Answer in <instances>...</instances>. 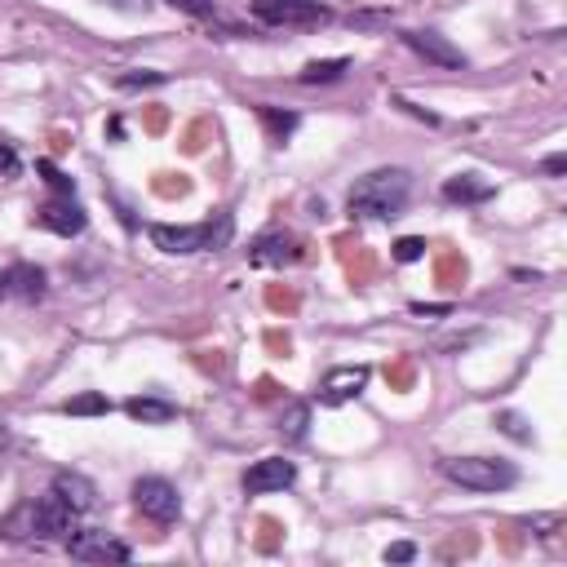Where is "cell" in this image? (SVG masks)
<instances>
[{
  "instance_id": "cell-1",
  "label": "cell",
  "mask_w": 567,
  "mask_h": 567,
  "mask_svg": "<svg viewBox=\"0 0 567 567\" xmlns=\"http://www.w3.org/2000/svg\"><path fill=\"white\" fill-rule=\"evenodd\" d=\"M408 199H412V173L408 168H372L346 195L350 217H372V221L399 217L408 208Z\"/></svg>"
},
{
  "instance_id": "cell-2",
  "label": "cell",
  "mask_w": 567,
  "mask_h": 567,
  "mask_svg": "<svg viewBox=\"0 0 567 567\" xmlns=\"http://www.w3.org/2000/svg\"><path fill=\"white\" fill-rule=\"evenodd\" d=\"M230 230H235V217L230 213H217L208 221H195V226H168V221H155L146 235L159 252L168 257H186V252H213V248H226L230 244Z\"/></svg>"
},
{
  "instance_id": "cell-3",
  "label": "cell",
  "mask_w": 567,
  "mask_h": 567,
  "mask_svg": "<svg viewBox=\"0 0 567 567\" xmlns=\"http://www.w3.org/2000/svg\"><path fill=\"white\" fill-rule=\"evenodd\" d=\"M439 470L465 492H505L518 483V470L501 456H447Z\"/></svg>"
},
{
  "instance_id": "cell-4",
  "label": "cell",
  "mask_w": 567,
  "mask_h": 567,
  "mask_svg": "<svg viewBox=\"0 0 567 567\" xmlns=\"http://www.w3.org/2000/svg\"><path fill=\"white\" fill-rule=\"evenodd\" d=\"M22 532L18 536H31V540H66L71 532H75V509L62 501V496H53V492H44L40 501H31L22 514Z\"/></svg>"
},
{
  "instance_id": "cell-5",
  "label": "cell",
  "mask_w": 567,
  "mask_h": 567,
  "mask_svg": "<svg viewBox=\"0 0 567 567\" xmlns=\"http://www.w3.org/2000/svg\"><path fill=\"white\" fill-rule=\"evenodd\" d=\"M252 18L266 27H323L332 9L319 0H252Z\"/></svg>"
},
{
  "instance_id": "cell-6",
  "label": "cell",
  "mask_w": 567,
  "mask_h": 567,
  "mask_svg": "<svg viewBox=\"0 0 567 567\" xmlns=\"http://www.w3.org/2000/svg\"><path fill=\"white\" fill-rule=\"evenodd\" d=\"M133 505H137L151 523H173V518H182V492H177L168 478H159V474H146V478L133 483Z\"/></svg>"
},
{
  "instance_id": "cell-7",
  "label": "cell",
  "mask_w": 567,
  "mask_h": 567,
  "mask_svg": "<svg viewBox=\"0 0 567 567\" xmlns=\"http://www.w3.org/2000/svg\"><path fill=\"white\" fill-rule=\"evenodd\" d=\"M66 554L71 558H80V563H128L133 558V549L124 545V540H115L111 532H102V527H75L66 540Z\"/></svg>"
},
{
  "instance_id": "cell-8",
  "label": "cell",
  "mask_w": 567,
  "mask_h": 567,
  "mask_svg": "<svg viewBox=\"0 0 567 567\" xmlns=\"http://www.w3.org/2000/svg\"><path fill=\"white\" fill-rule=\"evenodd\" d=\"M35 221H40L44 230L71 239V235H80V230L89 226V213H84V204H80L75 195H49V199L35 208Z\"/></svg>"
},
{
  "instance_id": "cell-9",
  "label": "cell",
  "mask_w": 567,
  "mask_h": 567,
  "mask_svg": "<svg viewBox=\"0 0 567 567\" xmlns=\"http://www.w3.org/2000/svg\"><path fill=\"white\" fill-rule=\"evenodd\" d=\"M49 292V275L35 261H13L0 270V301H40Z\"/></svg>"
},
{
  "instance_id": "cell-10",
  "label": "cell",
  "mask_w": 567,
  "mask_h": 567,
  "mask_svg": "<svg viewBox=\"0 0 567 567\" xmlns=\"http://www.w3.org/2000/svg\"><path fill=\"white\" fill-rule=\"evenodd\" d=\"M292 478H297V465H292L288 456H261V461H252V465L244 470V492H248V496L284 492V487H292Z\"/></svg>"
},
{
  "instance_id": "cell-11",
  "label": "cell",
  "mask_w": 567,
  "mask_h": 567,
  "mask_svg": "<svg viewBox=\"0 0 567 567\" xmlns=\"http://www.w3.org/2000/svg\"><path fill=\"white\" fill-rule=\"evenodd\" d=\"M403 44L416 53V58H425L430 66H443V71H461L470 58L447 40V35H439V31H403Z\"/></svg>"
},
{
  "instance_id": "cell-12",
  "label": "cell",
  "mask_w": 567,
  "mask_h": 567,
  "mask_svg": "<svg viewBox=\"0 0 567 567\" xmlns=\"http://www.w3.org/2000/svg\"><path fill=\"white\" fill-rule=\"evenodd\" d=\"M301 257V239L292 230H261L248 244V261L252 266H292Z\"/></svg>"
},
{
  "instance_id": "cell-13",
  "label": "cell",
  "mask_w": 567,
  "mask_h": 567,
  "mask_svg": "<svg viewBox=\"0 0 567 567\" xmlns=\"http://www.w3.org/2000/svg\"><path fill=\"white\" fill-rule=\"evenodd\" d=\"M363 385H368V368H363V363H346V368H332V372L323 377L319 399H323L328 408H337V403H350Z\"/></svg>"
},
{
  "instance_id": "cell-14",
  "label": "cell",
  "mask_w": 567,
  "mask_h": 567,
  "mask_svg": "<svg viewBox=\"0 0 567 567\" xmlns=\"http://www.w3.org/2000/svg\"><path fill=\"white\" fill-rule=\"evenodd\" d=\"M49 492H53V496H62L75 514H89V509L97 505V487H93L84 474H75V470H58V474H53V483H49Z\"/></svg>"
},
{
  "instance_id": "cell-15",
  "label": "cell",
  "mask_w": 567,
  "mask_h": 567,
  "mask_svg": "<svg viewBox=\"0 0 567 567\" xmlns=\"http://www.w3.org/2000/svg\"><path fill=\"white\" fill-rule=\"evenodd\" d=\"M443 199L447 204H487L492 199V182L478 173H456L443 182Z\"/></svg>"
},
{
  "instance_id": "cell-16",
  "label": "cell",
  "mask_w": 567,
  "mask_h": 567,
  "mask_svg": "<svg viewBox=\"0 0 567 567\" xmlns=\"http://www.w3.org/2000/svg\"><path fill=\"white\" fill-rule=\"evenodd\" d=\"M124 412H128L133 421H142V425H168V421H177V403H168V399H159V394H133V399L124 403Z\"/></svg>"
},
{
  "instance_id": "cell-17",
  "label": "cell",
  "mask_w": 567,
  "mask_h": 567,
  "mask_svg": "<svg viewBox=\"0 0 567 567\" xmlns=\"http://www.w3.org/2000/svg\"><path fill=\"white\" fill-rule=\"evenodd\" d=\"M350 71V58H319V62H306L297 71L301 84H328V80H341Z\"/></svg>"
},
{
  "instance_id": "cell-18",
  "label": "cell",
  "mask_w": 567,
  "mask_h": 567,
  "mask_svg": "<svg viewBox=\"0 0 567 567\" xmlns=\"http://www.w3.org/2000/svg\"><path fill=\"white\" fill-rule=\"evenodd\" d=\"M257 120L266 124V133H270V142H284L301 120H297V111H279V106H270V102H257Z\"/></svg>"
},
{
  "instance_id": "cell-19",
  "label": "cell",
  "mask_w": 567,
  "mask_h": 567,
  "mask_svg": "<svg viewBox=\"0 0 567 567\" xmlns=\"http://www.w3.org/2000/svg\"><path fill=\"white\" fill-rule=\"evenodd\" d=\"M62 412H66V416H106V412H111V399H106L102 390H84V394L66 399Z\"/></svg>"
},
{
  "instance_id": "cell-20",
  "label": "cell",
  "mask_w": 567,
  "mask_h": 567,
  "mask_svg": "<svg viewBox=\"0 0 567 567\" xmlns=\"http://www.w3.org/2000/svg\"><path fill=\"white\" fill-rule=\"evenodd\" d=\"M306 425H310V403H292V408L284 412V421H279V434H284L288 443H301V439H306Z\"/></svg>"
},
{
  "instance_id": "cell-21",
  "label": "cell",
  "mask_w": 567,
  "mask_h": 567,
  "mask_svg": "<svg viewBox=\"0 0 567 567\" xmlns=\"http://www.w3.org/2000/svg\"><path fill=\"white\" fill-rule=\"evenodd\" d=\"M35 173L49 182V190H53V195H75V182H71L62 168H53L49 159H40V164H35Z\"/></svg>"
},
{
  "instance_id": "cell-22",
  "label": "cell",
  "mask_w": 567,
  "mask_h": 567,
  "mask_svg": "<svg viewBox=\"0 0 567 567\" xmlns=\"http://www.w3.org/2000/svg\"><path fill=\"white\" fill-rule=\"evenodd\" d=\"M115 84L120 89H151V84H168V71H124Z\"/></svg>"
},
{
  "instance_id": "cell-23",
  "label": "cell",
  "mask_w": 567,
  "mask_h": 567,
  "mask_svg": "<svg viewBox=\"0 0 567 567\" xmlns=\"http://www.w3.org/2000/svg\"><path fill=\"white\" fill-rule=\"evenodd\" d=\"M425 257V239H416V235H403L399 244H394V261H421Z\"/></svg>"
},
{
  "instance_id": "cell-24",
  "label": "cell",
  "mask_w": 567,
  "mask_h": 567,
  "mask_svg": "<svg viewBox=\"0 0 567 567\" xmlns=\"http://www.w3.org/2000/svg\"><path fill=\"white\" fill-rule=\"evenodd\" d=\"M496 425H501L509 439H518V443H532V430H527V421H523L518 412H501V416H496Z\"/></svg>"
},
{
  "instance_id": "cell-25",
  "label": "cell",
  "mask_w": 567,
  "mask_h": 567,
  "mask_svg": "<svg viewBox=\"0 0 567 567\" xmlns=\"http://www.w3.org/2000/svg\"><path fill=\"white\" fill-rule=\"evenodd\" d=\"M164 4H173V9H182V13H190V18H217V4L213 0H164Z\"/></svg>"
},
{
  "instance_id": "cell-26",
  "label": "cell",
  "mask_w": 567,
  "mask_h": 567,
  "mask_svg": "<svg viewBox=\"0 0 567 567\" xmlns=\"http://www.w3.org/2000/svg\"><path fill=\"white\" fill-rule=\"evenodd\" d=\"M13 173H18V151H13V142L0 137V177H13Z\"/></svg>"
},
{
  "instance_id": "cell-27",
  "label": "cell",
  "mask_w": 567,
  "mask_h": 567,
  "mask_svg": "<svg viewBox=\"0 0 567 567\" xmlns=\"http://www.w3.org/2000/svg\"><path fill=\"white\" fill-rule=\"evenodd\" d=\"M408 558H416V545L412 540H399V545L385 549V563H408Z\"/></svg>"
},
{
  "instance_id": "cell-28",
  "label": "cell",
  "mask_w": 567,
  "mask_h": 567,
  "mask_svg": "<svg viewBox=\"0 0 567 567\" xmlns=\"http://www.w3.org/2000/svg\"><path fill=\"white\" fill-rule=\"evenodd\" d=\"M540 168H545L549 177H558V173H567V155H545V159H540Z\"/></svg>"
},
{
  "instance_id": "cell-29",
  "label": "cell",
  "mask_w": 567,
  "mask_h": 567,
  "mask_svg": "<svg viewBox=\"0 0 567 567\" xmlns=\"http://www.w3.org/2000/svg\"><path fill=\"white\" fill-rule=\"evenodd\" d=\"M102 4H115V9H124V13H142L151 0H102Z\"/></svg>"
},
{
  "instance_id": "cell-30",
  "label": "cell",
  "mask_w": 567,
  "mask_h": 567,
  "mask_svg": "<svg viewBox=\"0 0 567 567\" xmlns=\"http://www.w3.org/2000/svg\"><path fill=\"white\" fill-rule=\"evenodd\" d=\"M412 315H447V306H425V301H416Z\"/></svg>"
}]
</instances>
